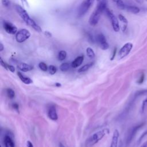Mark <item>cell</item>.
Instances as JSON below:
<instances>
[{
  "mask_svg": "<svg viewBox=\"0 0 147 147\" xmlns=\"http://www.w3.org/2000/svg\"><path fill=\"white\" fill-rule=\"evenodd\" d=\"M95 9L91 14L88 22L91 26H95L99 22L101 14L107 8V0H99Z\"/></svg>",
  "mask_w": 147,
  "mask_h": 147,
  "instance_id": "cell-1",
  "label": "cell"
},
{
  "mask_svg": "<svg viewBox=\"0 0 147 147\" xmlns=\"http://www.w3.org/2000/svg\"><path fill=\"white\" fill-rule=\"evenodd\" d=\"M14 8L18 15L21 17V18L28 25L31 26L35 31L38 33L42 32L41 27L38 24H37L33 19L30 17L28 12L24 9V8L18 5H16L14 6Z\"/></svg>",
  "mask_w": 147,
  "mask_h": 147,
  "instance_id": "cell-2",
  "label": "cell"
},
{
  "mask_svg": "<svg viewBox=\"0 0 147 147\" xmlns=\"http://www.w3.org/2000/svg\"><path fill=\"white\" fill-rule=\"evenodd\" d=\"M109 130L106 129L102 130H99L94 134H92L91 137H90L86 142V145L87 147L91 146L97 142H98L100 140L103 138V137L106 134V131H108Z\"/></svg>",
  "mask_w": 147,
  "mask_h": 147,
  "instance_id": "cell-3",
  "label": "cell"
},
{
  "mask_svg": "<svg viewBox=\"0 0 147 147\" xmlns=\"http://www.w3.org/2000/svg\"><path fill=\"white\" fill-rule=\"evenodd\" d=\"M95 0H83L78 9V17L83 16L94 3Z\"/></svg>",
  "mask_w": 147,
  "mask_h": 147,
  "instance_id": "cell-4",
  "label": "cell"
},
{
  "mask_svg": "<svg viewBox=\"0 0 147 147\" xmlns=\"http://www.w3.org/2000/svg\"><path fill=\"white\" fill-rule=\"evenodd\" d=\"M105 12H106L107 17H109V18L111 21L113 30L116 32H119V30L120 29V27H119V24L118 20L117 18V17L114 15L112 11L111 10H110L109 9H108V8L106 9Z\"/></svg>",
  "mask_w": 147,
  "mask_h": 147,
  "instance_id": "cell-5",
  "label": "cell"
},
{
  "mask_svg": "<svg viewBox=\"0 0 147 147\" xmlns=\"http://www.w3.org/2000/svg\"><path fill=\"white\" fill-rule=\"evenodd\" d=\"M30 36V32L26 29H21L16 34V40L18 42L21 43L28 40Z\"/></svg>",
  "mask_w": 147,
  "mask_h": 147,
  "instance_id": "cell-6",
  "label": "cell"
},
{
  "mask_svg": "<svg viewBox=\"0 0 147 147\" xmlns=\"http://www.w3.org/2000/svg\"><path fill=\"white\" fill-rule=\"evenodd\" d=\"M133 45L131 42H126L120 49L118 55L120 59H123L127 56L133 48Z\"/></svg>",
  "mask_w": 147,
  "mask_h": 147,
  "instance_id": "cell-7",
  "label": "cell"
},
{
  "mask_svg": "<svg viewBox=\"0 0 147 147\" xmlns=\"http://www.w3.org/2000/svg\"><path fill=\"white\" fill-rule=\"evenodd\" d=\"M96 41L102 50H106L109 47L106 38L102 33H99L96 35Z\"/></svg>",
  "mask_w": 147,
  "mask_h": 147,
  "instance_id": "cell-8",
  "label": "cell"
},
{
  "mask_svg": "<svg viewBox=\"0 0 147 147\" xmlns=\"http://www.w3.org/2000/svg\"><path fill=\"white\" fill-rule=\"evenodd\" d=\"M144 123H142L141 124H139L138 125L134 126H133L129 131L127 138H126V145H129L130 144V143L131 142L133 138L134 137L136 133L137 132V131L138 130V129H140L141 127H142V126L144 125Z\"/></svg>",
  "mask_w": 147,
  "mask_h": 147,
  "instance_id": "cell-9",
  "label": "cell"
},
{
  "mask_svg": "<svg viewBox=\"0 0 147 147\" xmlns=\"http://www.w3.org/2000/svg\"><path fill=\"white\" fill-rule=\"evenodd\" d=\"M3 26L5 30L9 34H14L17 32V28L11 22L4 21L3 22Z\"/></svg>",
  "mask_w": 147,
  "mask_h": 147,
  "instance_id": "cell-10",
  "label": "cell"
},
{
  "mask_svg": "<svg viewBox=\"0 0 147 147\" xmlns=\"http://www.w3.org/2000/svg\"><path fill=\"white\" fill-rule=\"evenodd\" d=\"M47 114L48 117L53 121H56L58 119V115L56 112V109L55 105H50L48 107Z\"/></svg>",
  "mask_w": 147,
  "mask_h": 147,
  "instance_id": "cell-11",
  "label": "cell"
},
{
  "mask_svg": "<svg viewBox=\"0 0 147 147\" xmlns=\"http://www.w3.org/2000/svg\"><path fill=\"white\" fill-rule=\"evenodd\" d=\"M119 133L117 129H115L114 131L111 142L110 144V147H117L118 145V138H119Z\"/></svg>",
  "mask_w": 147,
  "mask_h": 147,
  "instance_id": "cell-12",
  "label": "cell"
},
{
  "mask_svg": "<svg viewBox=\"0 0 147 147\" xmlns=\"http://www.w3.org/2000/svg\"><path fill=\"white\" fill-rule=\"evenodd\" d=\"M3 143L5 147H15L14 142H13V140L10 134L5 135L4 137Z\"/></svg>",
  "mask_w": 147,
  "mask_h": 147,
  "instance_id": "cell-13",
  "label": "cell"
},
{
  "mask_svg": "<svg viewBox=\"0 0 147 147\" xmlns=\"http://www.w3.org/2000/svg\"><path fill=\"white\" fill-rule=\"evenodd\" d=\"M17 68L21 71L28 72L32 70L33 69V66L25 63H20L18 64Z\"/></svg>",
  "mask_w": 147,
  "mask_h": 147,
  "instance_id": "cell-14",
  "label": "cell"
},
{
  "mask_svg": "<svg viewBox=\"0 0 147 147\" xmlns=\"http://www.w3.org/2000/svg\"><path fill=\"white\" fill-rule=\"evenodd\" d=\"M84 60V56L81 55L78 56L72 63H71V66L72 68H77L79 67L83 63Z\"/></svg>",
  "mask_w": 147,
  "mask_h": 147,
  "instance_id": "cell-15",
  "label": "cell"
},
{
  "mask_svg": "<svg viewBox=\"0 0 147 147\" xmlns=\"http://www.w3.org/2000/svg\"><path fill=\"white\" fill-rule=\"evenodd\" d=\"M118 18L121 21V22H122V24H123L122 26V32H125L126 30V28H127L128 21L126 18V17L125 16H123V15H122V14H119L118 15Z\"/></svg>",
  "mask_w": 147,
  "mask_h": 147,
  "instance_id": "cell-16",
  "label": "cell"
},
{
  "mask_svg": "<svg viewBox=\"0 0 147 147\" xmlns=\"http://www.w3.org/2000/svg\"><path fill=\"white\" fill-rule=\"evenodd\" d=\"M17 74H18V77L20 78V79H21V80L25 84H29L30 83H32L33 82H32V80L29 78H28V77H25L20 72H17Z\"/></svg>",
  "mask_w": 147,
  "mask_h": 147,
  "instance_id": "cell-17",
  "label": "cell"
},
{
  "mask_svg": "<svg viewBox=\"0 0 147 147\" xmlns=\"http://www.w3.org/2000/svg\"><path fill=\"white\" fill-rule=\"evenodd\" d=\"M125 9H126V10L129 12H130L133 14H137L140 11V9L135 6H126Z\"/></svg>",
  "mask_w": 147,
  "mask_h": 147,
  "instance_id": "cell-18",
  "label": "cell"
},
{
  "mask_svg": "<svg viewBox=\"0 0 147 147\" xmlns=\"http://www.w3.org/2000/svg\"><path fill=\"white\" fill-rule=\"evenodd\" d=\"M71 63H63L60 65V69L62 72H65L67 71L69 68H71Z\"/></svg>",
  "mask_w": 147,
  "mask_h": 147,
  "instance_id": "cell-19",
  "label": "cell"
},
{
  "mask_svg": "<svg viewBox=\"0 0 147 147\" xmlns=\"http://www.w3.org/2000/svg\"><path fill=\"white\" fill-rule=\"evenodd\" d=\"M114 3H115L117 6L121 10H124L126 8V5L123 2L122 0H112Z\"/></svg>",
  "mask_w": 147,
  "mask_h": 147,
  "instance_id": "cell-20",
  "label": "cell"
},
{
  "mask_svg": "<svg viewBox=\"0 0 147 147\" xmlns=\"http://www.w3.org/2000/svg\"><path fill=\"white\" fill-rule=\"evenodd\" d=\"M94 64V63H90L88 64H86L85 65H84L83 66H82V67H80L79 69H78V72H85L86 71H87L91 67H92Z\"/></svg>",
  "mask_w": 147,
  "mask_h": 147,
  "instance_id": "cell-21",
  "label": "cell"
},
{
  "mask_svg": "<svg viewBox=\"0 0 147 147\" xmlns=\"http://www.w3.org/2000/svg\"><path fill=\"white\" fill-rule=\"evenodd\" d=\"M66 57H67V52L65 51L61 50L59 52V54H58L59 60L63 61L65 59Z\"/></svg>",
  "mask_w": 147,
  "mask_h": 147,
  "instance_id": "cell-22",
  "label": "cell"
},
{
  "mask_svg": "<svg viewBox=\"0 0 147 147\" xmlns=\"http://www.w3.org/2000/svg\"><path fill=\"white\" fill-rule=\"evenodd\" d=\"M86 53L88 57L90 59H93L95 57V53L93 49L90 47H88L86 49Z\"/></svg>",
  "mask_w": 147,
  "mask_h": 147,
  "instance_id": "cell-23",
  "label": "cell"
},
{
  "mask_svg": "<svg viewBox=\"0 0 147 147\" xmlns=\"http://www.w3.org/2000/svg\"><path fill=\"white\" fill-rule=\"evenodd\" d=\"M6 94L10 99H13L15 96V92L11 88L6 89Z\"/></svg>",
  "mask_w": 147,
  "mask_h": 147,
  "instance_id": "cell-24",
  "label": "cell"
},
{
  "mask_svg": "<svg viewBox=\"0 0 147 147\" xmlns=\"http://www.w3.org/2000/svg\"><path fill=\"white\" fill-rule=\"evenodd\" d=\"M48 71L51 75H54L57 72V68L53 65H50L48 67Z\"/></svg>",
  "mask_w": 147,
  "mask_h": 147,
  "instance_id": "cell-25",
  "label": "cell"
},
{
  "mask_svg": "<svg viewBox=\"0 0 147 147\" xmlns=\"http://www.w3.org/2000/svg\"><path fill=\"white\" fill-rule=\"evenodd\" d=\"M38 67L41 70H42V71H44V72L47 71L48 69V68L47 64L44 62H40L38 64Z\"/></svg>",
  "mask_w": 147,
  "mask_h": 147,
  "instance_id": "cell-26",
  "label": "cell"
},
{
  "mask_svg": "<svg viewBox=\"0 0 147 147\" xmlns=\"http://www.w3.org/2000/svg\"><path fill=\"white\" fill-rule=\"evenodd\" d=\"M144 79H145V75L144 73H142L141 76H140L139 79H138V80L137 81V83L138 84H142L144 82Z\"/></svg>",
  "mask_w": 147,
  "mask_h": 147,
  "instance_id": "cell-27",
  "label": "cell"
},
{
  "mask_svg": "<svg viewBox=\"0 0 147 147\" xmlns=\"http://www.w3.org/2000/svg\"><path fill=\"white\" fill-rule=\"evenodd\" d=\"M0 63H1V65L6 69H7L8 68H7V66H8V64H7L5 61H3V60H2V57L0 58Z\"/></svg>",
  "mask_w": 147,
  "mask_h": 147,
  "instance_id": "cell-28",
  "label": "cell"
},
{
  "mask_svg": "<svg viewBox=\"0 0 147 147\" xmlns=\"http://www.w3.org/2000/svg\"><path fill=\"white\" fill-rule=\"evenodd\" d=\"M1 2L2 5L6 7H7L10 5V1L9 0H1Z\"/></svg>",
  "mask_w": 147,
  "mask_h": 147,
  "instance_id": "cell-29",
  "label": "cell"
},
{
  "mask_svg": "<svg viewBox=\"0 0 147 147\" xmlns=\"http://www.w3.org/2000/svg\"><path fill=\"white\" fill-rule=\"evenodd\" d=\"M87 38H88V40L89 42H90L91 43H94V40L92 37V36L89 33H87Z\"/></svg>",
  "mask_w": 147,
  "mask_h": 147,
  "instance_id": "cell-30",
  "label": "cell"
},
{
  "mask_svg": "<svg viewBox=\"0 0 147 147\" xmlns=\"http://www.w3.org/2000/svg\"><path fill=\"white\" fill-rule=\"evenodd\" d=\"M117 47L114 48V50H113V55H112V56H111V57L110 58V60H114V57H115V56L116 53H117Z\"/></svg>",
  "mask_w": 147,
  "mask_h": 147,
  "instance_id": "cell-31",
  "label": "cell"
},
{
  "mask_svg": "<svg viewBox=\"0 0 147 147\" xmlns=\"http://www.w3.org/2000/svg\"><path fill=\"white\" fill-rule=\"evenodd\" d=\"M146 134H147V130H146V131H145V132H144V133L142 134V135L140 136V138H139V140H138V142H140Z\"/></svg>",
  "mask_w": 147,
  "mask_h": 147,
  "instance_id": "cell-32",
  "label": "cell"
},
{
  "mask_svg": "<svg viewBox=\"0 0 147 147\" xmlns=\"http://www.w3.org/2000/svg\"><path fill=\"white\" fill-rule=\"evenodd\" d=\"M7 68H8V69H9L10 71H11V72H14L15 68H14V66H13L11 65H8Z\"/></svg>",
  "mask_w": 147,
  "mask_h": 147,
  "instance_id": "cell-33",
  "label": "cell"
},
{
  "mask_svg": "<svg viewBox=\"0 0 147 147\" xmlns=\"http://www.w3.org/2000/svg\"><path fill=\"white\" fill-rule=\"evenodd\" d=\"M22 4L24 6H26V7H29V3L27 1V0H21Z\"/></svg>",
  "mask_w": 147,
  "mask_h": 147,
  "instance_id": "cell-34",
  "label": "cell"
},
{
  "mask_svg": "<svg viewBox=\"0 0 147 147\" xmlns=\"http://www.w3.org/2000/svg\"><path fill=\"white\" fill-rule=\"evenodd\" d=\"M146 104H147V98L145 99L143 101V102H142V111H144V108H145V106H146Z\"/></svg>",
  "mask_w": 147,
  "mask_h": 147,
  "instance_id": "cell-35",
  "label": "cell"
},
{
  "mask_svg": "<svg viewBox=\"0 0 147 147\" xmlns=\"http://www.w3.org/2000/svg\"><path fill=\"white\" fill-rule=\"evenodd\" d=\"M44 34H45L47 37H52V34L51 33V32H48V31H45V32H44Z\"/></svg>",
  "mask_w": 147,
  "mask_h": 147,
  "instance_id": "cell-36",
  "label": "cell"
},
{
  "mask_svg": "<svg viewBox=\"0 0 147 147\" xmlns=\"http://www.w3.org/2000/svg\"><path fill=\"white\" fill-rule=\"evenodd\" d=\"M12 106H13V107L14 109H15L16 110H18L19 106H18V105L17 103H13V105H12Z\"/></svg>",
  "mask_w": 147,
  "mask_h": 147,
  "instance_id": "cell-37",
  "label": "cell"
},
{
  "mask_svg": "<svg viewBox=\"0 0 147 147\" xmlns=\"http://www.w3.org/2000/svg\"><path fill=\"white\" fill-rule=\"evenodd\" d=\"M26 145H27V147H33V144L30 141H28L26 142Z\"/></svg>",
  "mask_w": 147,
  "mask_h": 147,
  "instance_id": "cell-38",
  "label": "cell"
},
{
  "mask_svg": "<svg viewBox=\"0 0 147 147\" xmlns=\"http://www.w3.org/2000/svg\"><path fill=\"white\" fill-rule=\"evenodd\" d=\"M134 1H136L137 3H140V4L142 3H143V2H144V0H134Z\"/></svg>",
  "mask_w": 147,
  "mask_h": 147,
  "instance_id": "cell-39",
  "label": "cell"
},
{
  "mask_svg": "<svg viewBox=\"0 0 147 147\" xmlns=\"http://www.w3.org/2000/svg\"><path fill=\"white\" fill-rule=\"evenodd\" d=\"M4 49V47H3V45L2 44V43L1 42L0 44V51H2Z\"/></svg>",
  "mask_w": 147,
  "mask_h": 147,
  "instance_id": "cell-40",
  "label": "cell"
},
{
  "mask_svg": "<svg viewBox=\"0 0 147 147\" xmlns=\"http://www.w3.org/2000/svg\"><path fill=\"white\" fill-rule=\"evenodd\" d=\"M140 147H147V141H145V142H144Z\"/></svg>",
  "mask_w": 147,
  "mask_h": 147,
  "instance_id": "cell-41",
  "label": "cell"
},
{
  "mask_svg": "<svg viewBox=\"0 0 147 147\" xmlns=\"http://www.w3.org/2000/svg\"><path fill=\"white\" fill-rule=\"evenodd\" d=\"M55 86L57 87H60L61 86V84L59 83H55Z\"/></svg>",
  "mask_w": 147,
  "mask_h": 147,
  "instance_id": "cell-42",
  "label": "cell"
},
{
  "mask_svg": "<svg viewBox=\"0 0 147 147\" xmlns=\"http://www.w3.org/2000/svg\"><path fill=\"white\" fill-rule=\"evenodd\" d=\"M59 147H65V146L61 142H59Z\"/></svg>",
  "mask_w": 147,
  "mask_h": 147,
  "instance_id": "cell-43",
  "label": "cell"
}]
</instances>
